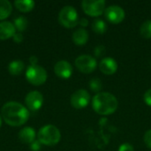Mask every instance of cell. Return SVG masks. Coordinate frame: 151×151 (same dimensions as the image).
<instances>
[{"mask_svg": "<svg viewBox=\"0 0 151 151\" xmlns=\"http://www.w3.org/2000/svg\"><path fill=\"white\" fill-rule=\"evenodd\" d=\"M104 15L111 23L119 24L125 19V11L119 5H110L104 10Z\"/></svg>", "mask_w": 151, "mask_h": 151, "instance_id": "9", "label": "cell"}, {"mask_svg": "<svg viewBox=\"0 0 151 151\" xmlns=\"http://www.w3.org/2000/svg\"><path fill=\"white\" fill-rule=\"evenodd\" d=\"M88 40V33L85 28H79L73 34V41L76 45L81 46L87 43Z\"/></svg>", "mask_w": 151, "mask_h": 151, "instance_id": "15", "label": "cell"}, {"mask_svg": "<svg viewBox=\"0 0 151 151\" xmlns=\"http://www.w3.org/2000/svg\"><path fill=\"white\" fill-rule=\"evenodd\" d=\"M143 141H144V143L146 144V146L151 149V129L145 133L144 137H143Z\"/></svg>", "mask_w": 151, "mask_h": 151, "instance_id": "24", "label": "cell"}, {"mask_svg": "<svg viewBox=\"0 0 151 151\" xmlns=\"http://www.w3.org/2000/svg\"><path fill=\"white\" fill-rule=\"evenodd\" d=\"M143 100L147 105L151 106V88L145 92V94L143 96Z\"/></svg>", "mask_w": 151, "mask_h": 151, "instance_id": "25", "label": "cell"}, {"mask_svg": "<svg viewBox=\"0 0 151 151\" xmlns=\"http://www.w3.org/2000/svg\"><path fill=\"white\" fill-rule=\"evenodd\" d=\"M71 104L75 109H83L88 106L90 101V96L85 89L76 90L71 96Z\"/></svg>", "mask_w": 151, "mask_h": 151, "instance_id": "8", "label": "cell"}, {"mask_svg": "<svg viewBox=\"0 0 151 151\" xmlns=\"http://www.w3.org/2000/svg\"><path fill=\"white\" fill-rule=\"evenodd\" d=\"M84 12L91 17L100 16L105 10L104 0H83L81 3Z\"/></svg>", "mask_w": 151, "mask_h": 151, "instance_id": "6", "label": "cell"}, {"mask_svg": "<svg viewBox=\"0 0 151 151\" xmlns=\"http://www.w3.org/2000/svg\"><path fill=\"white\" fill-rule=\"evenodd\" d=\"M105 51H106V50H105V47L104 45H98L94 49V54L97 58H101V57L104 56Z\"/></svg>", "mask_w": 151, "mask_h": 151, "instance_id": "23", "label": "cell"}, {"mask_svg": "<svg viewBox=\"0 0 151 151\" xmlns=\"http://www.w3.org/2000/svg\"><path fill=\"white\" fill-rule=\"evenodd\" d=\"M14 5L21 12H28L35 8V3L32 0H17L14 2Z\"/></svg>", "mask_w": 151, "mask_h": 151, "instance_id": "16", "label": "cell"}, {"mask_svg": "<svg viewBox=\"0 0 151 151\" xmlns=\"http://www.w3.org/2000/svg\"><path fill=\"white\" fill-rule=\"evenodd\" d=\"M119 151H134V150L133 145L129 143H124L119 147Z\"/></svg>", "mask_w": 151, "mask_h": 151, "instance_id": "26", "label": "cell"}, {"mask_svg": "<svg viewBox=\"0 0 151 151\" xmlns=\"http://www.w3.org/2000/svg\"><path fill=\"white\" fill-rule=\"evenodd\" d=\"M12 5L8 0H0V20H4L10 16Z\"/></svg>", "mask_w": 151, "mask_h": 151, "instance_id": "17", "label": "cell"}, {"mask_svg": "<svg viewBox=\"0 0 151 151\" xmlns=\"http://www.w3.org/2000/svg\"><path fill=\"white\" fill-rule=\"evenodd\" d=\"M99 68L101 72L107 75L115 73L118 70V64L116 60L111 58H104L99 63Z\"/></svg>", "mask_w": 151, "mask_h": 151, "instance_id": "12", "label": "cell"}, {"mask_svg": "<svg viewBox=\"0 0 151 151\" xmlns=\"http://www.w3.org/2000/svg\"><path fill=\"white\" fill-rule=\"evenodd\" d=\"M92 29L99 35L105 33L107 30V25L103 19H95L92 23Z\"/></svg>", "mask_w": 151, "mask_h": 151, "instance_id": "19", "label": "cell"}, {"mask_svg": "<svg viewBox=\"0 0 151 151\" xmlns=\"http://www.w3.org/2000/svg\"><path fill=\"white\" fill-rule=\"evenodd\" d=\"M16 35L14 24L10 21L0 22V40H7Z\"/></svg>", "mask_w": 151, "mask_h": 151, "instance_id": "13", "label": "cell"}, {"mask_svg": "<svg viewBox=\"0 0 151 151\" xmlns=\"http://www.w3.org/2000/svg\"><path fill=\"white\" fill-rule=\"evenodd\" d=\"M37 138L41 144L46 146H54L60 142L61 134L57 127L53 125H46L39 130Z\"/></svg>", "mask_w": 151, "mask_h": 151, "instance_id": "3", "label": "cell"}, {"mask_svg": "<svg viewBox=\"0 0 151 151\" xmlns=\"http://www.w3.org/2000/svg\"><path fill=\"white\" fill-rule=\"evenodd\" d=\"M1 114L4 122L11 127H20L24 125L29 118L27 109L17 102H8L4 104L1 109Z\"/></svg>", "mask_w": 151, "mask_h": 151, "instance_id": "1", "label": "cell"}, {"mask_svg": "<svg viewBox=\"0 0 151 151\" xmlns=\"http://www.w3.org/2000/svg\"><path fill=\"white\" fill-rule=\"evenodd\" d=\"M14 27H15L16 30H18L19 32L24 31L27 27V19L22 16L15 19H14Z\"/></svg>", "mask_w": 151, "mask_h": 151, "instance_id": "21", "label": "cell"}, {"mask_svg": "<svg viewBox=\"0 0 151 151\" xmlns=\"http://www.w3.org/2000/svg\"><path fill=\"white\" fill-rule=\"evenodd\" d=\"M47 72L46 70L37 65H30L27 67L26 71V78L27 81L34 85V86H40L42 85L47 81Z\"/></svg>", "mask_w": 151, "mask_h": 151, "instance_id": "5", "label": "cell"}, {"mask_svg": "<svg viewBox=\"0 0 151 151\" xmlns=\"http://www.w3.org/2000/svg\"><path fill=\"white\" fill-rule=\"evenodd\" d=\"M54 72L58 77L67 80L73 74V66L69 62L65 60H60L55 65Z\"/></svg>", "mask_w": 151, "mask_h": 151, "instance_id": "11", "label": "cell"}, {"mask_svg": "<svg viewBox=\"0 0 151 151\" xmlns=\"http://www.w3.org/2000/svg\"><path fill=\"white\" fill-rule=\"evenodd\" d=\"M89 88L91 90H93L94 92H97L99 93L100 90L103 88V83L102 81L98 78H93L92 80H90L89 81Z\"/></svg>", "mask_w": 151, "mask_h": 151, "instance_id": "22", "label": "cell"}, {"mask_svg": "<svg viewBox=\"0 0 151 151\" xmlns=\"http://www.w3.org/2000/svg\"><path fill=\"white\" fill-rule=\"evenodd\" d=\"M25 104L27 106V108L32 111H36L40 110L43 104V96L42 95L37 91H30L25 98Z\"/></svg>", "mask_w": 151, "mask_h": 151, "instance_id": "10", "label": "cell"}, {"mask_svg": "<svg viewBox=\"0 0 151 151\" xmlns=\"http://www.w3.org/2000/svg\"><path fill=\"white\" fill-rule=\"evenodd\" d=\"M118 105V99L111 93H97L92 99L93 110L100 115H111L114 113Z\"/></svg>", "mask_w": 151, "mask_h": 151, "instance_id": "2", "label": "cell"}, {"mask_svg": "<svg viewBox=\"0 0 151 151\" xmlns=\"http://www.w3.org/2000/svg\"><path fill=\"white\" fill-rule=\"evenodd\" d=\"M58 21L66 28L75 27L79 24V17L75 8L71 5L64 6L58 13Z\"/></svg>", "mask_w": 151, "mask_h": 151, "instance_id": "4", "label": "cell"}, {"mask_svg": "<svg viewBox=\"0 0 151 151\" xmlns=\"http://www.w3.org/2000/svg\"><path fill=\"white\" fill-rule=\"evenodd\" d=\"M140 33L142 37L144 38H151V20L149 19L145 21L141 28H140Z\"/></svg>", "mask_w": 151, "mask_h": 151, "instance_id": "20", "label": "cell"}, {"mask_svg": "<svg viewBox=\"0 0 151 151\" xmlns=\"http://www.w3.org/2000/svg\"><path fill=\"white\" fill-rule=\"evenodd\" d=\"M35 131L31 127H27L22 128L19 133V139L22 143L32 144L35 141Z\"/></svg>", "mask_w": 151, "mask_h": 151, "instance_id": "14", "label": "cell"}, {"mask_svg": "<svg viewBox=\"0 0 151 151\" xmlns=\"http://www.w3.org/2000/svg\"><path fill=\"white\" fill-rule=\"evenodd\" d=\"M79 24L85 27H87L88 25V20L87 19H85V18H82V19H79Z\"/></svg>", "mask_w": 151, "mask_h": 151, "instance_id": "29", "label": "cell"}, {"mask_svg": "<svg viewBox=\"0 0 151 151\" xmlns=\"http://www.w3.org/2000/svg\"><path fill=\"white\" fill-rule=\"evenodd\" d=\"M24 63L20 60H14L12 61L8 65V71L12 75H19L24 70Z\"/></svg>", "mask_w": 151, "mask_h": 151, "instance_id": "18", "label": "cell"}, {"mask_svg": "<svg viewBox=\"0 0 151 151\" xmlns=\"http://www.w3.org/2000/svg\"><path fill=\"white\" fill-rule=\"evenodd\" d=\"M30 63L32 64V65H36V63H37V58L36 57H35V56H32L31 58H30Z\"/></svg>", "mask_w": 151, "mask_h": 151, "instance_id": "30", "label": "cell"}, {"mask_svg": "<svg viewBox=\"0 0 151 151\" xmlns=\"http://www.w3.org/2000/svg\"><path fill=\"white\" fill-rule=\"evenodd\" d=\"M40 145H41V143H40L39 141H35V142L31 144V149H32V150L38 151L40 150V147H41Z\"/></svg>", "mask_w": 151, "mask_h": 151, "instance_id": "27", "label": "cell"}, {"mask_svg": "<svg viewBox=\"0 0 151 151\" xmlns=\"http://www.w3.org/2000/svg\"><path fill=\"white\" fill-rule=\"evenodd\" d=\"M13 39H14V41H15L17 43H19V42H22L23 37H22V35H21V34H16V35L13 36Z\"/></svg>", "mask_w": 151, "mask_h": 151, "instance_id": "28", "label": "cell"}, {"mask_svg": "<svg viewBox=\"0 0 151 151\" xmlns=\"http://www.w3.org/2000/svg\"><path fill=\"white\" fill-rule=\"evenodd\" d=\"M74 63L77 69L83 73H91L97 65L96 58L90 55H81L75 59Z\"/></svg>", "mask_w": 151, "mask_h": 151, "instance_id": "7", "label": "cell"}, {"mask_svg": "<svg viewBox=\"0 0 151 151\" xmlns=\"http://www.w3.org/2000/svg\"><path fill=\"white\" fill-rule=\"evenodd\" d=\"M1 125H2V119H1V117H0V127H1Z\"/></svg>", "mask_w": 151, "mask_h": 151, "instance_id": "31", "label": "cell"}]
</instances>
